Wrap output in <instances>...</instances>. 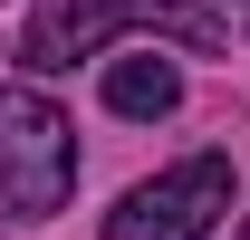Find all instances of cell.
<instances>
[{"label":"cell","instance_id":"obj_1","mask_svg":"<svg viewBox=\"0 0 250 240\" xmlns=\"http://www.w3.org/2000/svg\"><path fill=\"white\" fill-rule=\"evenodd\" d=\"M125 29L183 39V48H221V39H231V10H212V0H39L29 20H20V67L58 77V67L96 58V48L125 39Z\"/></svg>","mask_w":250,"mask_h":240},{"label":"cell","instance_id":"obj_2","mask_svg":"<svg viewBox=\"0 0 250 240\" xmlns=\"http://www.w3.org/2000/svg\"><path fill=\"white\" fill-rule=\"evenodd\" d=\"M77 182V125L39 87H0V221H48Z\"/></svg>","mask_w":250,"mask_h":240},{"label":"cell","instance_id":"obj_3","mask_svg":"<svg viewBox=\"0 0 250 240\" xmlns=\"http://www.w3.org/2000/svg\"><path fill=\"white\" fill-rule=\"evenodd\" d=\"M231 211V154H183L106 211V240H212Z\"/></svg>","mask_w":250,"mask_h":240},{"label":"cell","instance_id":"obj_4","mask_svg":"<svg viewBox=\"0 0 250 240\" xmlns=\"http://www.w3.org/2000/svg\"><path fill=\"white\" fill-rule=\"evenodd\" d=\"M106 106H116V116H135V125L173 116V106H183V67L154 58V48H145V58H116V67H106Z\"/></svg>","mask_w":250,"mask_h":240},{"label":"cell","instance_id":"obj_5","mask_svg":"<svg viewBox=\"0 0 250 240\" xmlns=\"http://www.w3.org/2000/svg\"><path fill=\"white\" fill-rule=\"evenodd\" d=\"M241 29H250V0H241Z\"/></svg>","mask_w":250,"mask_h":240}]
</instances>
